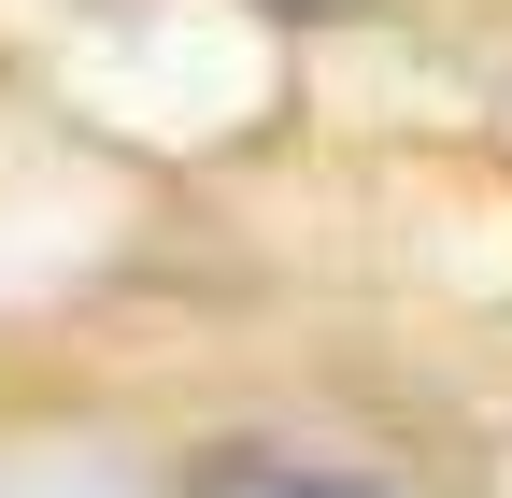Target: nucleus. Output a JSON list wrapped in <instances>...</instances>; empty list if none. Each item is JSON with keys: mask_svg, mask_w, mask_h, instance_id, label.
Instances as JSON below:
<instances>
[{"mask_svg": "<svg viewBox=\"0 0 512 498\" xmlns=\"http://www.w3.org/2000/svg\"><path fill=\"white\" fill-rule=\"evenodd\" d=\"M200 498H384V484H342V470H271V456H242V470H214Z\"/></svg>", "mask_w": 512, "mask_h": 498, "instance_id": "obj_1", "label": "nucleus"}, {"mask_svg": "<svg viewBox=\"0 0 512 498\" xmlns=\"http://www.w3.org/2000/svg\"><path fill=\"white\" fill-rule=\"evenodd\" d=\"M271 15H328V0H271Z\"/></svg>", "mask_w": 512, "mask_h": 498, "instance_id": "obj_2", "label": "nucleus"}]
</instances>
